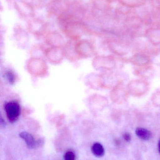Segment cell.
Listing matches in <instances>:
<instances>
[{"label":"cell","mask_w":160,"mask_h":160,"mask_svg":"<svg viewBox=\"0 0 160 160\" xmlns=\"http://www.w3.org/2000/svg\"><path fill=\"white\" fill-rule=\"evenodd\" d=\"M57 22L63 32L72 38L78 37L85 32L83 21L80 20H66Z\"/></svg>","instance_id":"1"},{"label":"cell","mask_w":160,"mask_h":160,"mask_svg":"<svg viewBox=\"0 0 160 160\" xmlns=\"http://www.w3.org/2000/svg\"><path fill=\"white\" fill-rule=\"evenodd\" d=\"M70 0H52L46 8L48 18L57 19L65 13Z\"/></svg>","instance_id":"2"},{"label":"cell","mask_w":160,"mask_h":160,"mask_svg":"<svg viewBox=\"0 0 160 160\" xmlns=\"http://www.w3.org/2000/svg\"><path fill=\"white\" fill-rule=\"evenodd\" d=\"M13 7L20 18L24 20H29L35 17L36 9L30 3L23 0H14Z\"/></svg>","instance_id":"3"},{"label":"cell","mask_w":160,"mask_h":160,"mask_svg":"<svg viewBox=\"0 0 160 160\" xmlns=\"http://www.w3.org/2000/svg\"><path fill=\"white\" fill-rule=\"evenodd\" d=\"M48 22L39 17H35L27 21L28 31L35 35H42L45 34L48 28Z\"/></svg>","instance_id":"4"},{"label":"cell","mask_w":160,"mask_h":160,"mask_svg":"<svg viewBox=\"0 0 160 160\" xmlns=\"http://www.w3.org/2000/svg\"><path fill=\"white\" fill-rule=\"evenodd\" d=\"M7 118L10 123L17 121L20 116L21 108L17 101L12 100L5 102L4 105Z\"/></svg>","instance_id":"5"},{"label":"cell","mask_w":160,"mask_h":160,"mask_svg":"<svg viewBox=\"0 0 160 160\" xmlns=\"http://www.w3.org/2000/svg\"><path fill=\"white\" fill-rule=\"evenodd\" d=\"M122 6L127 8H135L145 5L147 0H118Z\"/></svg>","instance_id":"6"},{"label":"cell","mask_w":160,"mask_h":160,"mask_svg":"<svg viewBox=\"0 0 160 160\" xmlns=\"http://www.w3.org/2000/svg\"><path fill=\"white\" fill-rule=\"evenodd\" d=\"M19 136L24 140L29 148L33 149L38 146V142L36 141L33 135L29 132H23L20 133Z\"/></svg>","instance_id":"7"},{"label":"cell","mask_w":160,"mask_h":160,"mask_svg":"<svg viewBox=\"0 0 160 160\" xmlns=\"http://www.w3.org/2000/svg\"><path fill=\"white\" fill-rule=\"evenodd\" d=\"M46 39L48 42L51 44H61L64 42L63 36L56 31H52L47 34Z\"/></svg>","instance_id":"8"},{"label":"cell","mask_w":160,"mask_h":160,"mask_svg":"<svg viewBox=\"0 0 160 160\" xmlns=\"http://www.w3.org/2000/svg\"><path fill=\"white\" fill-rule=\"evenodd\" d=\"M135 133L140 139L144 141H148L152 137L151 132L144 128H137L135 131Z\"/></svg>","instance_id":"9"},{"label":"cell","mask_w":160,"mask_h":160,"mask_svg":"<svg viewBox=\"0 0 160 160\" xmlns=\"http://www.w3.org/2000/svg\"><path fill=\"white\" fill-rule=\"evenodd\" d=\"M92 153L95 157L101 158L105 154V150L103 146L100 143H95L91 148Z\"/></svg>","instance_id":"10"},{"label":"cell","mask_w":160,"mask_h":160,"mask_svg":"<svg viewBox=\"0 0 160 160\" xmlns=\"http://www.w3.org/2000/svg\"><path fill=\"white\" fill-rule=\"evenodd\" d=\"M52 0H32V4L35 9H42L47 7Z\"/></svg>","instance_id":"11"},{"label":"cell","mask_w":160,"mask_h":160,"mask_svg":"<svg viewBox=\"0 0 160 160\" xmlns=\"http://www.w3.org/2000/svg\"><path fill=\"white\" fill-rule=\"evenodd\" d=\"M5 77L7 80L10 84H13L15 82L16 78H15V74L12 72V71H8L6 73Z\"/></svg>","instance_id":"12"},{"label":"cell","mask_w":160,"mask_h":160,"mask_svg":"<svg viewBox=\"0 0 160 160\" xmlns=\"http://www.w3.org/2000/svg\"><path fill=\"white\" fill-rule=\"evenodd\" d=\"M75 156L72 151H68L65 154V160H75Z\"/></svg>","instance_id":"13"},{"label":"cell","mask_w":160,"mask_h":160,"mask_svg":"<svg viewBox=\"0 0 160 160\" xmlns=\"http://www.w3.org/2000/svg\"><path fill=\"white\" fill-rule=\"evenodd\" d=\"M123 138H124L125 141L127 142H129L131 140V135L128 132H126L123 134Z\"/></svg>","instance_id":"14"},{"label":"cell","mask_w":160,"mask_h":160,"mask_svg":"<svg viewBox=\"0 0 160 160\" xmlns=\"http://www.w3.org/2000/svg\"><path fill=\"white\" fill-rule=\"evenodd\" d=\"M105 1L109 2L110 3H112L114 2H116V1H118V0H105Z\"/></svg>","instance_id":"15"},{"label":"cell","mask_w":160,"mask_h":160,"mask_svg":"<svg viewBox=\"0 0 160 160\" xmlns=\"http://www.w3.org/2000/svg\"><path fill=\"white\" fill-rule=\"evenodd\" d=\"M158 150L159 152V153L160 154V140L159 141V142L158 143Z\"/></svg>","instance_id":"16"},{"label":"cell","mask_w":160,"mask_h":160,"mask_svg":"<svg viewBox=\"0 0 160 160\" xmlns=\"http://www.w3.org/2000/svg\"><path fill=\"white\" fill-rule=\"evenodd\" d=\"M155 1H156V2L157 3L160 5V0H155Z\"/></svg>","instance_id":"17"},{"label":"cell","mask_w":160,"mask_h":160,"mask_svg":"<svg viewBox=\"0 0 160 160\" xmlns=\"http://www.w3.org/2000/svg\"><path fill=\"white\" fill-rule=\"evenodd\" d=\"M13 1H14V0H13Z\"/></svg>","instance_id":"18"}]
</instances>
